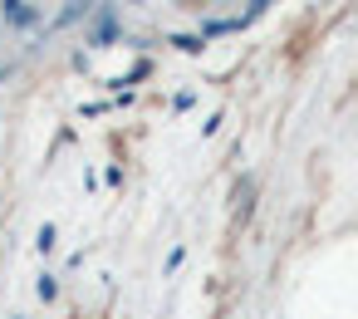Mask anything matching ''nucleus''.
Instances as JSON below:
<instances>
[{
  "instance_id": "1",
  "label": "nucleus",
  "mask_w": 358,
  "mask_h": 319,
  "mask_svg": "<svg viewBox=\"0 0 358 319\" xmlns=\"http://www.w3.org/2000/svg\"><path fill=\"white\" fill-rule=\"evenodd\" d=\"M0 15H6V25H15V30H35L40 25V10L30 6V0H0Z\"/></svg>"
},
{
  "instance_id": "2",
  "label": "nucleus",
  "mask_w": 358,
  "mask_h": 319,
  "mask_svg": "<svg viewBox=\"0 0 358 319\" xmlns=\"http://www.w3.org/2000/svg\"><path fill=\"white\" fill-rule=\"evenodd\" d=\"M35 295H40L45 304H50V299L59 295V280H55V275H40V285H35Z\"/></svg>"
},
{
  "instance_id": "3",
  "label": "nucleus",
  "mask_w": 358,
  "mask_h": 319,
  "mask_svg": "<svg viewBox=\"0 0 358 319\" xmlns=\"http://www.w3.org/2000/svg\"><path fill=\"white\" fill-rule=\"evenodd\" d=\"M35 246H40V250H55V226H50V221L40 226V236H35Z\"/></svg>"
},
{
  "instance_id": "4",
  "label": "nucleus",
  "mask_w": 358,
  "mask_h": 319,
  "mask_svg": "<svg viewBox=\"0 0 358 319\" xmlns=\"http://www.w3.org/2000/svg\"><path fill=\"white\" fill-rule=\"evenodd\" d=\"M15 319H20V314H15Z\"/></svg>"
}]
</instances>
